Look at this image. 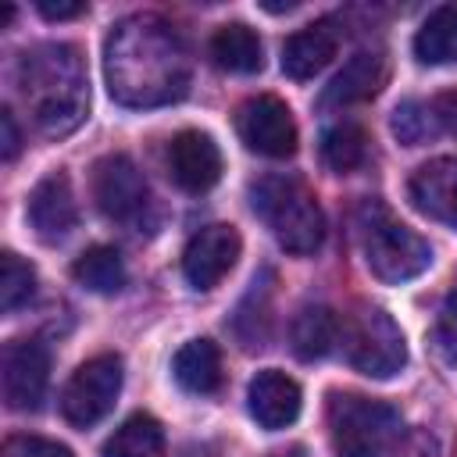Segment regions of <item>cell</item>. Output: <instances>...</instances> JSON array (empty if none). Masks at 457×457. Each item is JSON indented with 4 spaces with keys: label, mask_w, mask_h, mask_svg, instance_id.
<instances>
[{
    "label": "cell",
    "mask_w": 457,
    "mask_h": 457,
    "mask_svg": "<svg viewBox=\"0 0 457 457\" xmlns=\"http://www.w3.org/2000/svg\"><path fill=\"white\" fill-rule=\"evenodd\" d=\"M189 50L171 21L157 14L121 18L104 43L107 93L121 107H164L189 89Z\"/></svg>",
    "instance_id": "obj_1"
},
{
    "label": "cell",
    "mask_w": 457,
    "mask_h": 457,
    "mask_svg": "<svg viewBox=\"0 0 457 457\" xmlns=\"http://www.w3.org/2000/svg\"><path fill=\"white\" fill-rule=\"evenodd\" d=\"M18 93L43 136L61 139L75 132L89 107L82 54L71 43H43L25 50L18 57Z\"/></svg>",
    "instance_id": "obj_2"
},
{
    "label": "cell",
    "mask_w": 457,
    "mask_h": 457,
    "mask_svg": "<svg viewBox=\"0 0 457 457\" xmlns=\"http://www.w3.org/2000/svg\"><path fill=\"white\" fill-rule=\"evenodd\" d=\"M250 200L286 253L307 257L321 246L325 214L318 207V196L307 189V182L293 175H264L250 186Z\"/></svg>",
    "instance_id": "obj_3"
},
{
    "label": "cell",
    "mask_w": 457,
    "mask_h": 457,
    "mask_svg": "<svg viewBox=\"0 0 457 457\" xmlns=\"http://www.w3.org/2000/svg\"><path fill=\"white\" fill-rule=\"evenodd\" d=\"M357 232H361L364 264L382 282H393L396 286V282L418 278L432 264V246L414 228H407L378 200H364V207L357 214Z\"/></svg>",
    "instance_id": "obj_4"
},
{
    "label": "cell",
    "mask_w": 457,
    "mask_h": 457,
    "mask_svg": "<svg viewBox=\"0 0 457 457\" xmlns=\"http://www.w3.org/2000/svg\"><path fill=\"white\" fill-rule=\"evenodd\" d=\"M403 418L393 403L361 393L328 396V439L336 457H393Z\"/></svg>",
    "instance_id": "obj_5"
},
{
    "label": "cell",
    "mask_w": 457,
    "mask_h": 457,
    "mask_svg": "<svg viewBox=\"0 0 457 457\" xmlns=\"http://www.w3.org/2000/svg\"><path fill=\"white\" fill-rule=\"evenodd\" d=\"M339 339H343V350H346V361L353 364V371H361L368 378H393L407 364L403 332L386 307H371V303L357 307L343 321Z\"/></svg>",
    "instance_id": "obj_6"
},
{
    "label": "cell",
    "mask_w": 457,
    "mask_h": 457,
    "mask_svg": "<svg viewBox=\"0 0 457 457\" xmlns=\"http://www.w3.org/2000/svg\"><path fill=\"white\" fill-rule=\"evenodd\" d=\"M93 200L104 211V218L129 228L146 225L154 211L150 186L129 154H107L93 164Z\"/></svg>",
    "instance_id": "obj_7"
},
{
    "label": "cell",
    "mask_w": 457,
    "mask_h": 457,
    "mask_svg": "<svg viewBox=\"0 0 457 457\" xmlns=\"http://www.w3.org/2000/svg\"><path fill=\"white\" fill-rule=\"evenodd\" d=\"M121 393V357L118 353H96L86 364L75 368L61 393V414L75 428H89L114 407Z\"/></svg>",
    "instance_id": "obj_8"
},
{
    "label": "cell",
    "mask_w": 457,
    "mask_h": 457,
    "mask_svg": "<svg viewBox=\"0 0 457 457\" xmlns=\"http://www.w3.org/2000/svg\"><path fill=\"white\" fill-rule=\"evenodd\" d=\"M236 132L239 139L253 150V154H264V157H293L296 150V121H293V111L271 96V93H257L250 100L239 104L236 111Z\"/></svg>",
    "instance_id": "obj_9"
},
{
    "label": "cell",
    "mask_w": 457,
    "mask_h": 457,
    "mask_svg": "<svg viewBox=\"0 0 457 457\" xmlns=\"http://www.w3.org/2000/svg\"><path fill=\"white\" fill-rule=\"evenodd\" d=\"M4 400L11 411H36L50 382V353L39 339H11L0 357Z\"/></svg>",
    "instance_id": "obj_10"
},
{
    "label": "cell",
    "mask_w": 457,
    "mask_h": 457,
    "mask_svg": "<svg viewBox=\"0 0 457 457\" xmlns=\"http://www.w3.org/2000/svg\"><path fill=\"white\" fill-rule=\"evenodd\" d=\"M243 239L232 225H204L200 232L189 236L182 250V275L193 289H214L239 261Z\"/></svg>",
    "instance_id": "obj_11"
},
{
    "label": "cell",
    "mask_w": 457,
    "mask_h": 457,
    "mask_svg": "<svg viewBox=\"0 0 457 457\" xmlns=\"http://www.w3.org/2000/svg\"><path fill=\"white\" fill-rule=\"evenodd\" d=\"M168 175L186 193H207L221 179V150H218V143L200 129L179 132L168 143Z\"/></svg>",
    "instance_id": "obj_12"
},
{
    "label": "cell",
    "mask_w": 457,
    "mask_h": 457,
    "mask_svg": "<svg viewBox=\"0 0 457 457\" xmlns=\"http://www.w3.org/2000/svg\"><path fill=\"white\" fill-rule=\"evenodd\" d=\"M75 221H79V207L71 182L64 171H50L46 179L36 182L29 196V225L43 243H61L75 228Z\"/></svg>",
    "instance_id": "obj_13"
},
{
    "label": "cell",
    "mask_w": 457,
    "mask_h": 457,
    "mask_svg": "<svg viewBox=\"0 0 457 457\" xmlns=\"http://www.w3.org/2000/svg\"><path fill=\"white\" fill-rule=\"evenodd\" d=\"M407 196H411V204L425 218L457 228V157H432V161H425L411 175Z\"/></svg>",
    "instance_id": "obj_14"
},
{
    "label": "cell",
    "mask_w": 457,
    "mask_h": 457,
    "mask_svg": "<svg viewBox=\"0 0 457 457\" xmlns=\"http://www.w3.org/2000/svg\"><path fill=\"white\" fill-rule=\"evenodd\" d=\"M300 386L278 371V368H264L250 378V389H246V407H250V418L268 428V432H278L286 425L296 421L300 414Z\"/></svg>",
    "instance_id": "obj_15"
},
{
    "label": "cell",
    "mask_w": 457,
    "mask_h": 457,
    "mask_svg": "<svg viewBox=\"0 0 457 457\" xmlns=\"http://www.w3.org/2000/svg\"><path fill=\"white\" fill-rule=\"evenodd\" d=\"M386 82H389V61H386L382 54L361 50V54H353V57L336 71V79L325 86L321 104H325V107H353V104L375 100Z\"/></svg>",
    "instance_id": "obj_16"
},
{
    "label": "cell",
    "mask_w": 457,
    "mask_h": 457,
    "mask_svg": "<svg viewBox=\"0 0 457 457\" xmlns=\"http://www.w3.org/2000/svg\"><path fill=\"white\" fill-rule=\"evenodd\" d=\"M339 50V29L336 21H314V25H303L300 32H293L286 43H282V71L296 82H307L314 79Z\"/></svg>",
    "instance_id": "obj_17"
},
{
    "label": "cell",
    "mask_w": 457,
    "mask_h": 457,
    "mask_svg": "<svg viewBox=\"0 0 457 457\" xmlns=\"http://www.w3.org/2000/svg\"><path fill=\"white\" fill-rule=\"evenodd\" d=\"M171 371H175V382L186 393H196V396H211L225 382L221 350L211 339H189L186 346H179V353L171 361Z\"/></svg>",
    "instance_id": "obj_18"
},
{
    "label": "cell",
    "mask_w": 457,
    "mask_h": 457,
    "mask_svg": "<svg viewBox=\"0 0 457 457\" xmlns=\"http://www.w3.org/2000/svg\"><path fill=\"white\" fill-rule=\"evenodd\" d=\"M339 336H343L339 314L332 307H321V303L300 307L293 325H289V343H293V353L300 361H318V357L332 353Z\"/></svg>",
    "instance_id": "obj_19"
},
{
    "label": "cell",
    "mask_w": 457,
    "mask_h": 457,
    "mask_svg": "<svg viewBox=\"0 0 457 457\" xmlns=\"http://www.w3.org/2000/svg\"><path fill=\"white\" fill-rule=\"evenodd\" d=\"M211 61L228 75H253L264 64V46L250 25L228 21L211 36Z\"/></svg>",
    "instance_id": "obj_20"
},
{
    "label": "cell",
    "mask_w": 457,
    "mask_h": 457,
    "mask_svg": "<svg viewBox=\"0 0 457 457\" xmlns=\"http://www.w3.org/2000/svg\"><path fill=\"white\" fill-rule=\"evenodd\" d=\"M164 453H168L164 428L154 414H143V411L125 418L100 450V457H164Z\"/></svg>",
    "instance_id": "obj_21"
},
{
    "label": "cell",
    "mask_w": 457,
    "mask_h": 457,
    "mask_svg": "<svg viewBox=\"0 0 457 457\" xmlns=\"http://www.w3.org/2000/svg\"><path fill=\"white\" fill-rule=\"evenodd\" d=\"M414 57L421 64H453L457 61V4L436 7L414 32Z\"/></svg>",
    "instance_id": "obj_22"
},
{
    "label": "cell",
    "mask_w": 457,
    "mask_h": 457,
    "mask_svg": "<svg viewBox=\"0 0 457 457\" xmlns=\"http://www.w3.org/2000/svg\"><path fill=\"white\" fill-rule=\"evenodd\" d=\"M71 278L89 289V293H118L125 286V261L114 246H89L86 253L75 257Z\"/></svg>",
    "instance_id": "obj_23"
},
{
    "label": "cell",
    "mask_w": 457,
    "mask_h": 457,
    "mask_svg": "<svg viewBox=\"0 0 457 457\" xmlns=\"http://www.w3.org/2000/svg\"><path fill=\"white\" fill-rule=\"evenodd\" d=\"M321 157L336 175L357 171L368 161V132L357 121H336L321 136Z\"/></svg>",
    "instance_id": "obj_24"
},
{
    "label": "cell",
    "mask_w": 457,
    "mask_h": 457,
    "mask_svg": "<svg viewBox=\"0 0 457 457\" xmlns=\"http://www.w3.org/2000/svg\"><path fill=\"white\" fill-rule=\"evenodd\" d=\"M36 293V271L29 261H21L14 250L0 253V311L14 314L21 303H29Z\"/></svg>",
    "instance_id": "obj_25"
},
{
    "label": "cell",
    "mask_w": 457,
    "mask_h": 457,
    "mask_svg": "<svg viewBox=\"0 0 457 457\" xmlns=\"http://www.w3.org/2000/svg\"><path fill=\"white\" fill-rule=\"evenodd\" d=\"M436 129H439L436 111L425 107V104H418V100H403V104L393 111V132H396V139L407 143V146L425 143L428 136H436Z\"/></svg>",
    "instance_id": "obj_26"
},
{
    "label": "cell",
    "mask_w": 457,
    "mask_h": 457,
    "mask_svg": "<svg viewBox=\"0 0 457 457\" xmlns=\"http://www.w3.org/2000/svg\"><path fill=\"white\" fill-rule=\"evenodd\" d=\"M432 346L446 364H457V296H446L432 325Z\"/></svg>",
    "instance_id": "obj_27"
},
{
    "label": "cell",
    "mask_w": 457,
    "mask_h": 457,
    "mask_svg": "<svg viewBox=\"0 0 457 457\" xmlns=\"http://www.w3.org/2000/svg\"><path fill=\"white\" fill-rule=\"evenodd\" d=\"M4 457H71V450L43 436H11L4 446Z\"/></svg>",
    "instance_id": "obj_28"
},
{
    "label": "cell",
    "mask_w": 457,
    "mask_h": 457,
    "mask_svg": "<svg viewBox=\"0 0 457 457\" xmlns=\"http://www.w3.org/2000/svg\"><path fill=\"white\" fill-rule=\"evenodd\" d=\"M393 457H439V439L428 428H403L393 446Z\"/></svg>",
    "instance_id": "obj_29"
},
{
    "label": "cell",
    "mask_w": 457,
    "mask_h": 457,
    "mask_svg": "<svg viewBox=\"0 0 457 457\" xmlns=\"http://www.w3.org/2000/svg\"><path fill=\"white\" fill-rule=\"evenodd\" d=\"M18 150H21V132H18L14 114L4 107L0 111V154H4V161H14Z\"/></svg>",
    "instance_id": "obj_30"
},
{
    "label": "cell",
    "mask_w": 457,
    "mask_h": 457,
    "mask_svg": "<svg viewBox=\"0 0 457 457\" xmlns=\"http://www.w3.org/2000/svg\"><path fill=\"white\" fill-rule=\"evenodd\" d=\"M36 7H39V14L50 18V21H68V18L86 14V4H82V0H39Z\"/></svg>",
    "instance_id": "obj_31"
},
{
    "label": "cell",
    "mask_w": 457,
    "mask_h": 457,
    "mask_svg": "<svg viewBox=\"0 0 457 457\" xmlns=\"http://www.w3.org/2000/svg\"><path fill=\"white\" fill-rule=\"evenodd\" d=\"M432 111H436L439 125H443L446 132H453V136H457V89L439 93V96H436V104H432Z\"/></svg>",
    "instance_id": "obj_32"
},
{
    "label": "cell",
    "mask_w": 457,
    "mask_h": 457,
    "mask_svg": "<svg viewBox=\"0 0 457 457\" xmlns=\"http://www.w3.org/2000/svg\"><path fill=\"white\" fill-rule=\"evenodd\" d=\"M450 296H457V282H453V289H450Z\"/></svg>",
    "instance_id": "obj_33"
}]
</instances>
